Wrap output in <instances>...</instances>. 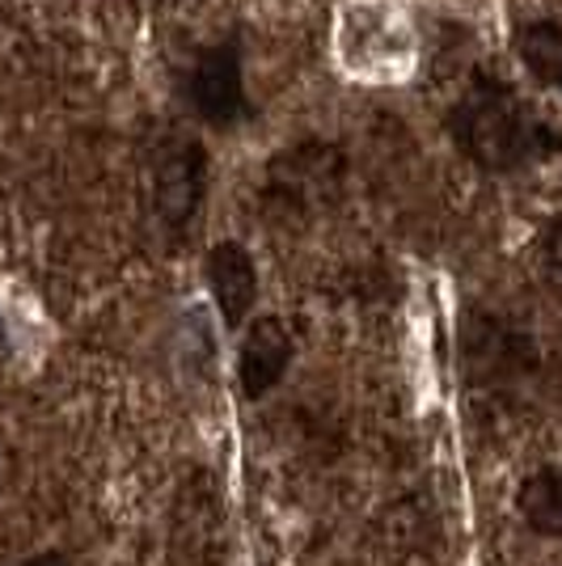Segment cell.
I'll return each mask as SVG.
<instances>
[{
  "mask_svg": "<svg viewBox=\"0 0 562 566\" xmlns=\"http://www.w3.org/2000/svg\"><path fill=\"white\" fill-rule=\"evenodd\" d=\"M448 136L457 153L482 174H520L550 161L562 148V132L529 97L516 94L499 72H473L466 94L448 111Z\"/></svg>",
  "mask_w": 562,
  "mask_h": 566,
  "instance_id": "obj_1",
  "label": "cell"
},
{
  "mask_svg": "<svg viewBox=\"0 0 562 566\" xmlns=\"http://www.w3.org/2000/svg\"><path fill=\"white\" fill-rule=\"evenodd\" d=\"M208 190V153L187 132H169L153 161V208L165 229H187Z\"/></svg>",
  "mask_w": 562,
  "mask_h": 566,
  "instance_id": "obj_2",
  "label": "cell"
},
{
  "mask_svg": "<svg viewBox=\"0 0 562 566\" xmlns=\"http://www.w3.org/2000/svg\"><path fill=\"white\" fill-rule=\"evenodd\" d=\"M183 97L195 111V118H204L208 127H233L250 115L246 102V81H241V51L233 43H216L208 48L195 69L183 81Z\"/></svg>",
  "mask_w": 562,
  "mask_h": 566,
  "instance_id": "obj_3",
  "label": "cell"
},
{
  "mask_svg": "<svg viewBox=\"0 0 562 566\" xmlns=\"http://www.w3.org/2000/svg\"><path fill=\"white\" fill-rule=\"evenodd\" d=\"M461 347H466V364L482 380L520 377L533 368V338H524L516 326H508L503 317H491V313L469 317Z\"/></svg>",
  "mask_w": 562,
  "mask_h": 566,
  "instance_id": "obj_4",
  "label": "cell"
},
{
  "mask_svg": "<svg viewBox=\"0 0 562 566\" xmlns=\"http://www.w3.org/2000/svg\"><path fill=\"white\" fill-rule=\"evenodd\" d=\"M204 280L211 287L220 322L229 331L246 326V317H250V308L258 301V271L250 250L241 241H216L208 250V259H204Z\"/></svg>",
  "mask_w": 562,
  "mask_h": 566,
  "instance_id": "obj_5",
  "label": "cell"
},
{
  "mask_svg": "<svg viewBox=\"0 0 562 566\" xmlns=\"http://www.w3.org/2000/svg\"><path fill=\"white\" fill-rule=\"evenodd\" d=\"M292 364V334L280 317H254L241 334V352H237V380L246 398H262L283 380Z\"/></svg>",
  "mask_w": 562,
  "mask_h": 566,
  "instance_id": "obj_6",
  "label": "cell"
},
{
  "mask_svg": "<svg viewBox=\"0 0 562 566\" xmlns=\"http://www.w3.org/2000/svg\"><path fill=\"white\" fill-rule=\"evenodd\" d=\"M516 60L524 64V72L545 85V90H562V22L550 18H533L520 22L512 34Z\"/></svg>",
  "mask_w": 562,
  "mask_h": 566,
  "instance_id": "obj_7",
  "label": "cell"
},
{
  "mask_svg": "<svg viewBox=\"0 0 562 566\" xmlns=\"http://www.w3.org/2000/svg\"><path fill=\"white\" fill-rule=\"evenodd\" d=\"M516 507L541 537H562V470H538L520 482Z\"/></svg>",
  "mask_w": 562,
  "mask_h": 566,
  "instance_id": "obj_8",
  "label": "cell"
},
{
  "mask_svg": "<svg viewBox=\"0 0 562 566\" xmlns=\"http://www.w3.org/2000/svg\"><path fill=\"white\" fill-rule=\"evenodd\" d=\"M541 262H545V275L554 280V287H562V216H554L550 229L541 233Z\"/></svg>",
  "mask_w": 562,
  "mask_h": 566,
  "instance_id": "obj_9",
  "label": "cell"
},
{
  "mask_svg": "<svg viewBox=\"0 0 562 566\" xmlns=\"http://www.w3.org/2000/svg\"><path fill=\"white\" fill-rule=\"evenodd\" d=\"M25 566H72V563H69V554H60V549H43V554L25 558Z\"/></svg>",
  "mask_w": 562,
  "mask_h": 566,
  "instance_id": "obj_10",
  "label": "cell"
}]
</instances>
